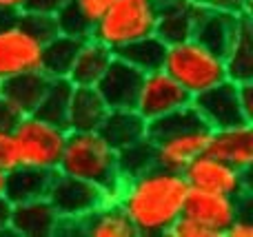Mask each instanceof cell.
Instances as JSON below:
<instances>
[{"instance_id":"17","label":"cell","mask_w":253,"mask_h":237,"mask_svg":"<svg viewBox=\"0 0 253 237\" xmlns=\"http://www.w3.org/2000/svg\"><path fill=\"white\" fill-rule=\"evenodd\" d=\"M74 229H62L60 233H78L87 237H133L135 229L126 213L120 208L116 200L105 202L100 208L89 213L87 217L78 222H65Z\"/></svg>"},{"instance_id":"9","label":"cell","mask_w":253,"mask_h":237,"mask_svg":"<svg viewBox=\"0 0 253 237\" xmlns=\"http://www.w3.org/2000/svg\"><path fill=\"white\" fill-rule=\"evenodd\" d=\"M191 106L198 111L202 122L213 129L238 127V124H251L253 120L245 113L240 102V84L233 80H222L220 84L207 89L191 98Z\"/></svg>"},{"instance_id":"39","label":"cell","mask_w":253,"mask_h":237,"mask_svg":"<svg viewBox=\"0 0 253 237\" xmlns=\"http://www.w3.org/2000/svg\"><path fill=\"white\" fill-rule=\"evenodd\" d=\"M0 96H2V78H0Z\"/></svg>"},{"instance_id":"14","label":"cell","mask_w":253,"mask_h":237,"mask_svg":"<svg viewBox=\"0 0 253 237\" xmlns=\"http://www.w3.org/2000/svg\"><path fill=\"white\" fill-rule=\"evenodd\" d=\"M205 153L240 169L251 171L253 164V129L251 124H238V127L213 129L209 135Z\"/></svg>"},{"instance_id":"15","label":"cell","mask_w":253,"mask_h":237,"mask_svg":"<svg viewBox=\"0 0 253 237\" xmlns=\"http://www.w3.org/2000/svg\"><path fill=\"white\" fill-rule=\"evenodd\" d=\"M60 215L53 211L47 198L34 200V202L11 204L9 213V233L22 237H49L58 235L60 229Z\"/></svg>"},{"instance_id":"5","label":"cell","mask_w":253,"mask_h":237,"mask_svg":"<svg viewBox=\"0 0 253 237\" xmlns=\"http://www.w3.org/2000/svg\"><path fill=\"white\" fill-rule=\"evenodd\" d=\"M16 140L18 160L22 167H34L42 171H58L60 155L65 149L67 129L47 122L36 113L22 115L11 127Z\"/></svg>"},{"instance_id":"16","label":"cell","mask_w":253,"mask_h":237,"mask_svg":"<svg viewBox=\"0 0 253 237\" xmlns=\"http://www.w3.org/2000/svg\"><path fill=\"white\" fill-rule=\"evenodd\" d=\"M156 35L165 44H175L193 35L200 4L196 0H156Z\"/></svg>"},{"instance_id":"20","label":"cell","mask_w":253,"mask_h":237,"mask_svg":"<svg viewBox=\"0 0 253 237\" xmlns=\"http://www.w3.org/2000/svg\"><path fill=\"white\" fill-rule=\"evenodd\" d=\"M114 4V0H65L56 11V25L60 34L84 40L91 35V29L102 13Z\"/></svg>"},{"instance_id":"7","label":"cell","mask_w":253,"mask_h":237,"mask_svg":"<svg viewBox=\"0 0 253 237\" xmlns=\"http://www.w3.org/2000/svg\"><path fill=\"white\" fill-rule=\"evenodd\" d=\"M109 200L114 198H109L100 186L60 171H53L47 191V202L60 215L62 222L83 220V217H87L89 213L100 208Z\"/></svg>"},{"instance_id":"21","label":"cell","mask_w":253,"mask_h":237,"mask_svg":"<svg viewBox=\"0 0 253 237\" xmlns=\"http://www.w3.org/2000/svg\"><path fill=\"white\" fill-rule=\"evenodd\" d=\"M111 60H114V51L89 35L80 42L67 80L74 87H96Z\"/></svg>"},{"instance_id":"23","label":"cell","mask_w":253,"mask_h":237,"mask_svg":"<svg viewBox=\"0 0 253 237\" xmlns=\"http://www.w3.org/2000/svg\"><path fill=\"white\" fill-rule=\"evenodd\" d=\"M53 171H42L34 167H16L4 173V189L2 198L9 204H22L34 202V200L47 198L49 182H51Z\"/></svg>"},{"instance_id":"1","label":"cell","mask_w":253,"mask_h":237,"mask_svg":"<svg viewBox=\"0 0 253 237\" xmlns=\"http://www.w3.org/2000/svg\"><path fill=\"white\" fill-rule=\"evenodd\" d=\"M189 184L180 171L153 164L135 177H126L116 202L126 213L135 235H167L182 215Z\"/></svg>"},{"instance_id":"37","label":"cell","mask_w":253,"mask_h":237,"mask_svg":"<svg viewBox=\"0 0 253 237\" xmlns=\"http://www.w3.org/2000/svg\"><path fill=\"white\" fill-rule=\"evenodd\" d=\"M9 213H11V204L0 195V233L9 231Z\"/></svg>"},{"instance_id":"30","label":"cell","mask_w":253,"mask_h":237,"mask_svg":"<svg viewBox=\"0 0 253 237\" xmlns=\"http://www.w3.org/2000/svg\"><path fill=\"white\" fill-rule=\"evenodd\" d=\"M167 235H171V237H218V233H215L213 229H209L207 224L198 222L196 217L184 215V213L171 224Z\"/></svg>"},{"instance_id":"31","label":"cell","mask_w":253,"mask_h":237,"mask_svg":"<svg viewBox=\"0 0 253 237\" xmlns=\"http://www.w3.org/2000/svg\"><path fill=\"white\" fill-rule=\"evenodd\" d=\"M16 167H20V160H18V149H16L13 133H11V129L0 127V169L7 173Z\"/></svg>"},{"instance_id":"35","label":"cell","mask_w":253,"mask_h":237,"mask_svg":"<svg viewBox=\"0 0 253 237\" xmlns=\"http://www.w3.org/2000/svg\"><path fill=\"white\" fill-rule=\"evenodd\" d=\"M29 0H0V18L2 16H16L25 11Z\"/></svg>"},{"instance_id":"24","label":"cell","mask_w":253,"mask_h":237,"mask_svg":"<svg viewBox=\"0 0 253 237\" xmlns=\"http://www.w3.org/2000/svg\"><path fill=\"white\" fill-rule=\"evenodd\" d=\"M98 133L116 151H120L147 137V120L135 109H109L102 124L98 127Z\"/></svg>"},{"instance_id":"25","label":"cell","mask_w":253,"mask_h":237,"mask_svg":"<svg viewBox=\"0 0 253 237\" xmlns=\"http://www.w3.org/2000/svg\"><path fill=\"white\" fill-rule=\"evenodd\" d=\"M253 31H251V11L242 13L238 34L233 38L231 47L224 53V69L227 80L233 82H253Z\"/></svg>"},{"instance_id":"34","label":"cell","mask_w":253,"mask_h":237,"mask_svg":"<svg viewBox=\"0 0 253 237\" xmlns=\"http://www.w3.org/2000/svg\"><path fill=\"white\" fill-rule=\"evenodd\" d=\"M65 4V0H29L25 11L34 13H47V16H56V11Z\"/></svg>"},{"instance_id":"2","label":"cell","mask_w":253,"mask_h":237,"mask_svg":"<svg viewBox=\"0 0 253 237\" xmlns=\"http://www.w3.org/2000/svg\"><path fill=\"white\" fill-rule=\"evenodd\" d=\"M58 171L100 186L114 200L125 182L118 167V151L98 131H67Z\"/></svg>"},{"instance_id":"22","label":"cell","mask_w":253,"mask_h":237,"mask_svg":"<svg viewBox=\"0 0 253 237\" xmlns=\"http://www.w3.org/2000/svg\"><path fill=\"white\" fill-rule=\"evenodd\" d=\"M109 106L96 87H74L67 109V131H98Z\"/></svg>"},{"instance_id":"38","label":"cell","mask_w":253,"mask_h":237,"mask_svg":"<svg viewBox=\"0 0 253 237\" xmlns=\"http://www.w3.org/2000/svg\"><path fill=\"white\" fill-rule=\"evenodd\" d=\"M2 189H4V171L0 169V195H2Z\"/></svg>"},{"instance_id":"28","label":"cell","mask_w":253,"mask_h":237,"mask_svg":"<svg viewBox=\"0 0 253 237\" xmlns=\"http://www.w3.org/2000/svg\"><path fill=\"white\" fill-rule=\"evenodd\" d=\"M71 89H74V84H71L67 78L51 80L49 87H47V91H44V96H42V100H40L38 109H36V115L42 118V120H47V122H53V124L65 127Z\"/></svg>"},{"instance_id":"4","label":"cell","mask_w":253,"mask_h":237,"mask_svg":"<svg viewBox=\"0 0 253 237\" xmlns=\"http://www.w3.org/2000/svg\"><path fill=\"white\" fill-rule=\"evenodd\" d=\"M156 0H114L102 18L93 25L91 38L111 51L156 34Z\"/></svg>"},{"instance_id":"26","label":"cell","mask_w":253,"mask_h":237,"mask_svg":"<svg viewBox=\"0 0 253 237\" xmlns=\"http://www.w3.org/2000/svg\"><path fill=\"white\" fill-rule=\"evenodd\" d=\"M83 40L74 38V35H67L58 31L56 35L44 42L42 47V58H40V71H42L47 78L58 80V78H67L71 65H74V58L78 53V47Z\"/></svg>"},{"instance_id":"8","label":"cell","mask_w":253,"mask_h":237,"mask_svg":"<svg viewBox=\"0 0 253 237\" xmlns=\"http://www.w3.org/2000/svg\"><path fill=\"white\" fill-rule=\"evenodd\" d=\"M182 175L187 180L189 189L213 191V193H227L231 198L247 200L251 198L249 171L231 167L222 160L213 158L209 153H200L182 169Z\"/></svg>"},{"instance_id":"13","label":"cell","mask_w":253,"mask_h":237,"mask_svg":"<svg viewBox=\"0 0 253 237\" xmlns=\"http://www.w3.org/2000/svg\"><path fill=\"white\" fill-rule=\"evenodd\" d=\"M142 75V71L114 56L102 78L98 80L96 89L109 109H135Z\"/></svg>"},{"instance_id":"32","label":"cell","mask_w":253,"mask_h":237,"mask_svg":"<svg viewBox=\"0 0 253 237\" xmlns=\"http://www.w3.org/2000/svg\"><path fill=\"white\" fill-rule=\"evenodd\" d=\"M202 9H215V11L229 13H249L251 0H196Z\"/></svg>"},{"instance_id":"33","label":"cell","mask_w":253,"mask_h":237,"mask_svg":"<svg viewBox=\"0 0 253 237\" xmlns=\"http://www.w3.org/2000/svg\"><path fill=\"white\" fill-rule=\"evenodd\" d=\"M224 235H229V237H251L253 235V220L249 217V208L247 206L242 208V213L229 224Z\"/></svg>"},{"instance_id":"6","label":"cell","mask_w":253,"mask_h":237,"mask_svg":"<svg viewBox=\"0 0 253 237\" xmlns=\"http://www.w3.org/2000/svg\"><path fill=\"white\" fill-rule=\"evenodd\" d=\"M44 40L16 16L0 18V78L40 71Z\"/></svg>"},{"instance_id":"3","label":"cell","mask_w":253,"mask_h":237,"mask_svg":"<svg viewBox=\"0 0 253 237\" xmlns=\"http://www.w3.org/2000/svg\"><path fill=\"white\" fill-rule=\"evenodd\" d=\"M162 69L191 98L227 80L224 58L193 38L167 44Z\"/></svg>"},{"instance_id":"10","label":"cell","mask_w":253,"mask_h":237,"mask_svg":"<svg viewBox=\"0 0 253 237\" xmlns=\"http://www.w3.org/2000/svg\"><path fill=\"white\" fill-rule=\"evenodd\" d=\"M187 104H191V96L165 69L149 71L142 75L138 100H135V111L147 122L162 118L171 111H178Z\"/></svg>"},{"instance_id":"27","label":"cell","mask_w":253,"mask_h":237,"mask_svg":"<svg viewBox=\"0 0 253 237\" xmlns=\"http://www.w3.org/2000/svg\"><path fill=\"white\" fill-rule=\"evenodd\" d=\"M165 51H167V44L153 34V35L133 40V42L120 47L118 51H114V56L129 62L131 67H135V69L142 71V73H149V71L162 69Z\"/></svg>"},{"instance_id":"19","label":"cell","mask_w":253,"mask_h":237,"mask_svg":"<svg viewBox=\"0 0 253 237\" xmlns=\"http://www.w3.org/2000/svg\"><path fill=\"white\" fill-rule=\"evenodd\" d=\"M242 13H229V11H215V9H202L196 18L193 27V40L209 47L211 51L224 56L227 49L231 47L233 38L238 34Z\"/></svg>"},{"instance_id":"29","label":"cell","mask_w":253,"mask_h":237,"mask_svg":"<svg viewBox=\"0 0 253 237\" xmlns=\"http://www.w3.org/2000/svg\"><path fill=\"white\" fill-rule=\"evenodd\" d=\"M153 164H156V158H153V144L149 142V137L133 142V144L118 151V167L125 180L140 175L147 169H151Z\"/></svg>"},{"instance_id":"11","label":"cell","mask_w":253,"mask_h":237,"mask_svg":"<svg viewBox=\"0 0 253 237\" xmlns=\"http://www.w3.org/2000/svg\"><path fill=\"white\" fill-rule=\"evenodd\" d=\"M251 198L238 200L227 193H213V191L202 189H189L187 200H184V215L196 217L198 222L213 229L218 237H224L229 224L242 213V208L249 204Z\"/></svg>"},{"instance_id":"36","label":"cell","mask_w":253,"mask_h":237,"mask_svg":"<svg viewBox=\"0 0 253 237\" xmlns=\"http://www.w3.org/2000/svg\"><path fill=\"white\" fill-rule=\"evenodd\" d=\"M251 89L253 82H240V102H242V109L245 113L253 120V102H251Z\"/></svg>"},{"instance_id":"18","label":"cell","mask_w":253,"mask_h":237,"mask_svg":"<svg viewBox=\"0 0 253 237\" xmlns=\"http://www.w3.org/2000/svg\"><path fill=\"white\" fill-rule=\"evenodd\" d=\"M49 82H51V78H47L42 71H29V73L7 78V80H2L0 102H4L18 118L36 113Z\"/></svg>"},{"instance_id":"12","label":"cell","mask_w":253,"mask_h":237,"mask_svg":"<svg viewBox=\"0 0 253 237\" xmlns=\"http://www.w3.org/2000/svg\"><path fill=\"white\" fill-rule=\"evenodd\" d=\"M209 135H211V129L207 127V124H200V127L187 129V131H180V133H175V135L151 142L156 164L182 173V169L187 167L193 158H198L200 153L207 151Z\"/></svg>"}]
</instances>
